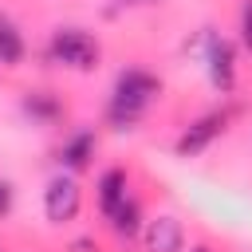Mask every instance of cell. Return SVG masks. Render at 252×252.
I'll list each match as a JSON object with an SVG mask.
<instances>
[{"label":"cell","instance_id":"12","mask_svg":"<svg viewBox=\"0 0 252 252\" xmlns=\"http://www.w3.org/2000/svg\"><path fill=\"white\" fill-rule=\"evenodd\" d=\"M240 32H244V43L252 47V0L244 4V16H240Z\"/></svg>","mask_w":252,"mask_h":252},{"label":"cell","instance_id":"7","mask_svg":"<svg viewBox=\"0 0 252 252\" xmlns=\"http://www.w3.org/2000/svg\"><path fill=\"white\" fill-rule=\"evenodd\" d=\"M98 201H102V213L114 217L130 197H126V173L122 169H106L102 181H98Z\"/></svg>","mask_w":252,"mask_h":252},{"label":"cell","instance_id":"6","mask_svg":"<svg viewBox=\"0 0 252 252\" xmlns=\"http://www.w3.org/2000/svg\"><path fill=\"white\" fill-rule=\"evenodd\" d=\"M209 79L217 91H232V47L224 39H209Z\"/></svg>","mask_w":252,"mask_h":252},{"label":"cell","instance_id":"4","mask_svg":"<svg viewBox=\"0 0 252 252\" xmlns=\"http://www.w3.org/2000/svg\"><path fill=\"white\" fill-rule=\"evenodd\" d=\"M185 232L177 217H154L146 224V252H181Z\"/></svg>","mask_w":252,"mask_h":252},{"label":"cell","instance_id":"10","mask_svg":"<svg viewBox=\"0 0 252 252\" xmlns=\"http://www.w3.org/2000/svg\"><path fill=\"white\" fill-rule=\"evenodd\" d=\"M110 220H114V228H118L122 236H134V232H138V205H134V201H126Z\"/></svg>","mask_w":252,"mask_h":252},{"label":"cell","instance_id":"11","mask_svg":"<svg viewBox=\"0 0 252 252\" xmlns=\"http://www.w3.org/2000/svg\"><path fill=\"white\" fill-rule=\"evenodd\" d=\"M28 110H35V114H43V118H51V114H55V102H47V98H39V94H32V98H28Z\"/></svg>","mask_w":252,"mask_h":252},{"label":"cell","instance_id":"9","mask_svg":"<svg viewBox=\"0 0 252 252\" xmlns=\"http://www.w3.org/2000/svg\"><path fill=\"white\" fill-rule=\"evenodd\" d=\"M20 59H24V39H20L16 24L0 16V63H20Z\"/></svg>","mask_w":252,"mask_h":252},{"label":"cell","instance_id":"2","mask_svg":"<svg viewBox=\"0 0 252 252\" xmlns=\"http://www.w3.org/2000/svg\"><path fill=\"white\" fill-rule=\"evenodd\" d=\"M51 59L87 71V67H94V59H98V43H94L87 32L67 28V32H55V39H51Z\"/></svg>","mask_w":252,"mask_h":252},{"label":"cell","instance_id":"5","mask_svg":"<svg viewBox=\"0 0 252 252\" xmlns=\"http://www.w3.org/2000/svg\"><path fill=\"white\" fill-rule=\"evenodd\" d=\"M220 130H224V114H205L201 122H193V126H189V130L177 138V154H181V158L201 154V150H205V146H209V142H213Z\"/></svg>","mask_w":252,"mask_h":252},{"label":"cell","instance_id":"3","mask_svg":"<svg viewBox=\"0 0 252 252\" xmlns=\"http://www.w3.org/2000/svg\"><path fill=\"white\" fill-rule=\"evenodd\" d=\"M43 213H47V220H55V224H63V220H71V217L79 213V185H75V177H55V181L47 185V193H43Z\"/></svg>","mask_w":252,"mask_h":252},{"label":"cell","instance_id":"13","mask_svg":"<svg viewBox=\"0 0 252 252\" xmlns=\"http://www.w3.org/2000/svg\"><path fill=\"white\" fill-rule=\"evenodd\" d=\"M8 209H12V185H8V181H0V217H4Z\"/></svg>","mask_w":252,"mask_h":252},{"label":"cell","instance_id":"14","mask_svg":"<svg viewBox=\"0 0 252 252\" xmlns=\"http://www.w3.org/2000/svg\"><path fill=\"white\" fill-rule=\"evenodd\" d=\"M193 252H205V248H193Z\"/></svg>","mask_w":252,"mask_h":252},{"label":"cell","instance_id":"8","mask_svg":"<svg viewBox=\"0 0 252 252\" xmlns=\"http://www.w3.org/2000/svg\"><path fill=\"white\" fill-rule=\"evenodd\" d=\"M91 154H94V134H75L67 146H63V161L71 165V169H83L87 161H91Z\"/></svg>","mask_w":252,"mask_h":252},{"label":"cell","instance_id":"1","mask_svg":"<svg viewBox=\"0 0 252 252\" xmlns=\"http://www.w3.org/2000/svg\"><path fill=\"white\" fill-rule=\"evenodd\" d=\"M154 94H158V79L154 75H146V71H122L118 87H114V98H110V118L118 126H130L146 110V102Z\"/></svg>","mask_w":252,"mask_h":252}]
</instances>
